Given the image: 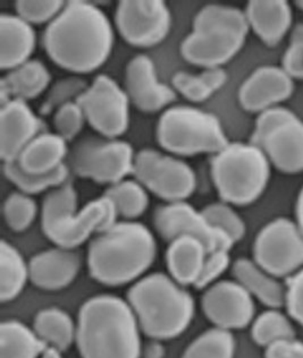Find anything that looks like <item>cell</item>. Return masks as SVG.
<instances>
[{
	"mask_svg": "<svg viewBox=\"0 0 303 358\" xmlns=\"http://www.w3.org/2000/svg\"><path fill=\"white\" fill-rule=\"evenodd\" d=\"M45 54L60 69L90 74L111 57L114 30L111 20L92 1L73 0L45 27Z\"/></svg>",
	"mask_w": 303,
	"mask_h": 358,
	"instance_id": "cell-1",
	"label": "cell"
},
{
	"mask_svg": "<svg viewBox=\"0 0 303 358\" xmlns=\"http://www.w3.org/2000/svg\"><path fill=\"white\" fill-rule=\"evenodd\" d=\"M153 231L139 221H118L89 243L87 266L93 280L107 287L133 285L156 260Z\"/></svg>",
	"mask_w": 303,
	"mask_h": 358,
	"instance_id": "cell-2",
	"label": "cell"
},
{
	"mask_svg": "<svg viewBox=\"0 0 303 358\" xmlns=\"http://www.w3.org/2000/svg\"><path fill=\"white\" fill-rule=\"evenodd\" d=\"M81 358H140L141 329L127 299L111 294L92 296L76 320Z\"/></svg>",
	"mask_w": 303,
	"mask_h": 358,
	"instance_id": "cell-3",
	"label": "cell"
},
{
	"mask_svg": "<svg viewBox=\"0 0 303 358\" xmlns=\"http://www.w3.org/2000/svg\"><path fill=\"white\" fill-rule=\"evenodd\" d=\"M127 301L142 334L153 341H171L189 328L195 301L186 287L164 272H153L131 285Z\"/></svg>",
	"mask_w": 303,
	"mask_h": 358,
	"instance_id": "cell-4",
	"label": "cell"
},
{
	"mask_svg": "<svg viewBox=\"0 0 303 358\" xmlns=\"http://www.w3.org/2000/svg\"><path fill=\"white\" fill-rule=\"evenodd\" d=\"M40 218L43 235L55 246L78 250L93 234L104 233L118 222V213L105 194L78 210V192L69 182L45 194Z\"/></svg>",
	"mask_w": 303,
	"mask_h": 358,
	"instance_id": "cell-5",
	"label": "cell"
},
{
	"mask_svg": "<svg viewBox=\"0 0 303 358\" xmlns=\"http://www.w3.org/2000/svg\"><path fill=\"white\" fill-rule=\"evenodd\" d=\"M250 27L246 13L226 5H206L193 18L192 32L181 43V56L191 65L217 69L239 54Z\"/></svg>",
	"mask_w": 303,
	"mask_h": 358,
	"instance_id": "cell-6",
	"label": "cell"
},
{
	"mask_svg": "<svg viewBox=\"0 0 303 358\" xmlns=\"http://www.w3.org/2000/svg\"><path fill=\"white\" fill-rule=\"evenodd\" d=\"M211 173L223 202L249 206L258 200L267 187L270 162L260 148L234 142L213 155Z\"/></svg>",
	"mask_w": 303,
	"mask_h": 358,
	"instance_id": "cell-7",
	"label": "cell"
},
{
	"mask_svg": "<svg viewBox=\"0 0 303 358\" xmlns=\"http://www.w3.org/2000/svg\"><path fill=\"white\" fill-rule=\"evenodd\" d=\"M156 138L162 149L176 157L216 155L230 144L216 115L188 105L171 106L162 113Z\"/></svg>",
	"mask_w": 303,
	"mask_h": 358,
	"instance_id": "cell-8",
	"label": "cell"
},
{
	"mask_svg": "<svg viewBox=\"0 0 303 358\" xmlns=\"http://www.w3.org/2000/svg\"><path fill=\"white\" fill-rule=\"evenodd\" d=\"M67 159L76 176L111 186L132 175L135 152L127 141L89 135L74 143Z\"/></svg>",
	"mask_w": 303,
	"mask_h": 358,
	"instance_id": "cell-9",
	"label": "cell"
},
{
	"mask_svg": "<svg viewBox=\"0 0 303 358\" xmlns=\"http://www.w3.org/2000/svg\"><path fill=\"white\" fill-rule=\"evenodd\" d=\"M133 176L148 192L166 203L186 201L197 188V176L188 162L158 150L142 149L135 153Z\"/></svg>",
	"mask_w": 303,
	"mask_h": 358,
	"instance_id": "cell-10",
	"label": "cell"
},
{
	"mask_svg": "<svg viewBox=\"0 0 303 358\" xmlns=\"http://www.w3.org/2000/svg\"><path fill=\"white\" fill-rule=\"evenodd\" d=\"M253 260L274 277H290L303 268V233L286 218L270 221L253 243Z\"/></svg>",
	"mask_w": 303,
	"mask_h": 358,
	"instance_id": "cell-11",
	"label": "cell"
},
{
	"mask_svg": "<svg viewBox=\"0 0 303 358\" xmlns=\"http://www.w3.org/2000/svg\"><path fill=\"white\" fill-rule=\"evenodd\" d=\"M76 102L100 136L120 138L129 129L131 101L124 87L108 75H98Z\"/></svg>",
	"mask_w": 303,
	"mask_h": 358,
	"instance_id": "cell-12",
	"label": "cell"
},
{
	"mask_svg": "<svg viewBox=\"0 0 303 358\" xmlns=\"http://www.w3.org/2000/svg\"><path fill=\"white\" fill-rule=\"evenodd\" d=\"M171 10L162 0H120L115 24L127 43L136 48L160 45L171 32Z\"/></svg>",
	"mask_w": 303,
	"mask_h": 358,
	"instance_id": "cell-13",
	"label": "cell"
},
{
	"mask_svg": "<svg viewBox=\"0 0 303 358\" xmlns=\"http://www.w3.org/2000/svg\"><path fill=\"white\" fill-rule=\"evenodd\" d=\"M153 222L157 234L167 243L177 237H195L206 246L208 253L231 251L235 244L227 234L211 226L202 212L186 201L158 206L153 212Z\"/></svg>",
	"mask_w": 303,
	"mask_h": 358,
	"instance_id": "cell-14",
	"label": "cell"
},
{
	"mask_svg": "<svg viewBox=\"0 0 303 358\" xmlns=\"http://www.w3.org/2000/svg\"><path fill=\"white\" fill-rule=\"evenodd\" d=\"M204 314L216 328L241 330L255 320L253 296L235 280H219L204 290Z\"/></svg>",
	"mask_w": 303,
	"mask_h": 358,
	"instance_id": "cell-15",
	"label": "cell"
},
{
	"mask_svg": "<svg viewBox=\"0 0 303 358\" xmlns=\"http://www.w3.org/2000/svg\"><path fill=\"white\" fill-rule=\"evenodd\" d=\"M124 90L129 101L146 114H155L176 101L173 87L162 83L156 66L147 55H138L129 60L125 69Z\"/></svg>",
	"mask_w": 303,
	"mask_h": 358,
	"instance_id": "cell-16",
	"label": "cell"
},
{
	"mask_svg": "<svg viewBox=\"0 0 303 358\" xmlns=\"http://www.w3.org/2000/svg\"><path fill=\"white\" fill-rule=\"evenodd\" d=\"M45 122L34 114L27 101L13 99L0 106V158L3 162L17 160L31 141L45 131Z\"/></svg>",
	"mask_w": 303,
	"mask_h": 358,
	"instance_id": "cell-17",
	"label": "cell"
},
{
	"mask_svg": "<svg viewBox=\"0 0 303 358\" xmlns=\"http://www.w3.org/2000/svg\"><path fill=\"white\" fill-rule=\"evenodd\" d=\"M293 91V80L282 67L261 66L241 85L239 102L246 111L262 113L288 100Z\"/></svg>",
	"mask_w": 303,
	"mask_h": 358,
	"instance_id": "cell-18",
	"label": "cell"
},
{
	"mask_svg": "<svg viewBox=\"0 0 303 358\" xmlns=\"http://www.w3.org/2000/svg\"><path fill=\"white\" fill-rule=\"evenodd\" d=\"M81 266V255L78 250L55 246L31 257L30 281L39 289L59 292L76 281Z\"/></svg>",
	"mask_w": 303,
	"mask_h": 358,
	"instance_id": "cell-19",
	"label": "cell"
},
{
	"mask_svg": "<svg viewBox=\"0 0 303 358\" xmlns=\"http://www.w3.org/2000/svg\"><path fill=\"white\" fill-rule=\"evenodd\" d=\"M255 147L264 151L279 171H303V122L297 116L274 127Z\"/></svg>",
	"mask_w": 303,
	"mask_h": 358,
	"instance_id": "cell-20",
	"label": "cell"
},
{
	"mask_svg": "<svg viewBox=\"0 0 303 358\" xmlns=\"http://www.w3.org/2000/svg\"><path fill=\"white\" fill-rule=\"evenodd\" d=\"M36 47L34 25L17 14H0V69L9 72L31 59Z\"/></svg>",
	"mask_w": 303,
	"mask_h": 358,
	"instance_id": "cell-21",
	"label": "cell"
},
{
	"mask_svg": "<svg viewBox=\"0 0 303 358\" xmlns=\"http://www.w3.org/2000/svg\"><path fill=\"white\" fill-rule=\"evenodd\" d=\"M246 20L265 45L275 47L292 25V9L284 0H251L246 5Z\"/></svg>",
	"mask_w": 303,
	"mask_h": 358,
	"instance_id": "cell-22",
	"label": "cell"
},
{
	"mask_svg": "<svg viewBox=\"0 0 303 358\" xmlns=\"http://www.w3.org/2000/svg\"><path fill=\"white\" fill-rule=\"evenodd\" d=\"M51 74L40 59L27 60L16 69L7 72L0 81V106L13 99L30 101L49 90Z\"/></svg>",
	"mask_w": 303,
	"mask_h": 358,
	"instance_id": "cell-23",
	"label": "cell"
},
{
	"mask_svg": "<svg viewBox=\"0 0 303 358\" xmlns=\"http://www.w3.org/2000/svg\"><path fill=\"white\" fill-rule=\"evenodd\" d=\"M207 248L199 239L181 236L169 243L165 261L167 272L181 286L195 287L208 255Z\"/></svg>",
	"mask_w": 303,
	"mask_h": 358,
	"instance_id": "cell-24",
	"label": "cell"
},
{
	"mask_svg": "<svg viewBox=\"0 0 303 358\" xmlns=\"http://www.w3.org/2000/svg\"><path fill=\"white\" fill-rule=\"evenodd\" d=\"M67 143L57 133L43 131L27 144L16 162L27 173H51L65 164V160L69 158Z\"/></svg>",
	"mask_w": 303,
	"mask_h": 358,
	"instance_id": "cell-25",
	"label": "cell"
},
{
	"mask_svg": "<svg viewBox=\"0 0 303 358\" xmlns=\"http://www.w3.org/2000/svg\"><path fill=\"white\" fill-rule=\"evenodd\" d=\"M232 273L244 289L269 308L286 305V286L276 277L268 273L255 260L241 257L232 266Z\"/></svg>",
	"mask_w": 303,
	"mask_h": 358,
	"instance_id": "cell-26",
	"label": "cell"
},
{
	"mask_svg": "<svg viewBox=\"0 0 303 358\" xmlns=\"http://www.w3.org/2000/svg\"><path fill=\"white\" fill-rule=\"evenodd\" d=\"M34 332L48 347L63 352L76 339V322L66 310L58 308L40 310L34 320Z\"/></svg>",
	"mask_w": 303,
	"mask_h": 358,
	"instance_id": "cell-27",
	"label": "cell"
},
{
	"mask_svg": "<svg viewBox=\"0 0 303 358\" xmlns=\"http://www.w3.org/2000/svg\"><path fill=\"white\" fill-rule=\"evenodd\" d=\"M30 281L29 262L21 252L5 239L0 243V301H14Z\"/></svg>",
	"mask_w": 303,
	"mask_h": 358,
	"instance_id": "cell-28",
	"label": "cell"
},
{
	"mask_svg": "<svg viewBox=\"0 0 303 358\" xmlns=\"http://www.w3.org/2000/svg\"><path fill=\"white\" fill-rule=\"evenodd\" d=\"M47 347L24 323L8 320L0 326V358H40Z\"/></svg>",
	"mask_w": 303,
	"mask_h": 358,
	"instance_id": "cell-29",
	"label": "cell"
},
{
	"mask_svg": "<svg viewBox=\"0 0 303 358\" xmlns=\"http://www.w3.org/2000/svg\"><path fill=\"white\" fill-rule=\"evenodd\" d=\"M228 75L222 67L204 69L200 74L177 72L171 78V87L193 103L207 101L225 85Z\"/></svg>",
	"mask_w": 303,
	"mask_h": 358,
	"instance_id": "cell-30",
	"label": "cell"
},
{
	"mask_svg": "<svg viewBox=\"0 0 303 358\" xmlns=\"http://www.w3.org/2000/svg\"><path fill=\"white\" fill-rule=\"evenodd\" d=\"M3 173L7 180L12 182L13 185H15L18 191L34 196L45 192L48 193L51 189L69 182L71 169L69 164H65L51 173L34 175L22 171L17 162H3Z\"/></svg>",
	"mask_w": 303,
	"mask_h": 358,
	"instance_id": "cell-31",
	"label": "cell"
},
{
	"mask_svg": "<svg viewBox=\"0 0 303 358\" xmlns=\"http://www.w3.org/2000/svg\"><path fill=\"white\" fill-rule=\"evenodd\" d=\"M104 194L108 196L124 220L136 221L149 208V194L146 187L135 179H124L109 186Z\"/></svg>",
	"mask_w": 303,
	"mask_h": 358,
	"instance_id": "cell-32",
	"label": "cell"
},
{
	"mask_svg": "<svg viewBox=\"0 0 303 358\" xmlns=\"http://www.w3.org/2000/svg\"><path fill=\"white\" fill-rule=\"evenodd\" d=\"M251 337L259 346H272L279 341L295 339V330L291 320L279 308H269L255 317Z\"/></svg>",
	"mask_w": 303,
	"mask_h": 358,
	"instance_id": "cell-33",
	"label": "cell"
},
{
	"mask_svg": "<svg viewBox=\"0 0 303 358\" xmlns=\"http://www.w3.org/2000/svg\"><path fill=\"white\" fill-rule=\"evenodd\" d=\"M235 350L233 334L213 327L190 343L181 358H234Z\"/></svg>",
	"mask_w": 303,
	"mask_h": 358,
	"instance_id": "cell-34",
	"label": "cell"
},
{
	"mask_svg": "<svg viewBox=\"0 0 303 358\" xmlns=\"http://www.w3.org/2000/svg\"><path fill=\"white\" fill-rule=\"evenodd\" d=\"M3 215L9 229L14 233H23L39 215V206L34 196L23 192H13L3 202Z\"/></svg>",
	"mask_w": 303,
	"mask_h": 358,
	"instance_id": "cell-35",
	"label": "cell"
},
{
	"mask_svg": "<svg viewBox=\"0 0 303 358\" xmlns=\"http://www.w3.org/2000/svg\"><path fill=\"white\" fill-rule=\"evenodd\" d=\"M89 87L90 85L85 78L78 75L59 78L49 87L45 100L40 107V115L48 116L55 114L63 106L76 102Z\"/></svg>",
	"mask_w": 303,
	"mask_h": 358,
	"instance_id": "cell-36",
	"label": "cell"
},
{
	"mask_svg": "<svg viewBox=\"0 0 303 358\" xmlns=\"http://www.w3.org/2000/svg\"><path fill=\"white\" fill-rule=\"evenodd\" d=\"M202 212L211 226L227 234L233 239V242H240L246 235V224L232 208L231 204L225 203L223 201L215 202L204 206Z\"/></svg>",
	"mask_w": 303,
	"mask_h": 358,
	"instance_id": "cell-37",
	"label": "cell"
},
{
	"mask_svg": "<svg viewBox=\"0 0 303 358\" xmlns=\"http://www.w3.org/2000/svg\"><path fill=\"white\" fill-rule=\"evenodd\" d=\"M65 5L66 1L63 0H18L15 1V10L31 25H48L59 15Z\"/></svg>",
	"mask_w": 303,
	"mask_h": 358,
	"instance_id": "cell-38",
	"label": "cell"
},
{
	"mask_svg": "<svg viewBox=\"0 0 303 358\" xmlns=\"http://www.w3.org/2000/svg\"><path fill=\"white\" fill-rule=\"evenodd\" d=\"M85 111L76 101L59 108L52 117L55 131L67 142L76 140L85 127Z\"/></svg>",
	"mask_w": 303,
	"mask_h": 358,
	"instance_id": "cell-39",
	"label": "cell"
},
{
	"mask_svg": "<svg viewBox=\"0 0 303 358\" xmlns=\"http://www.w3.org/2000/svg\"><path fill=\"white\" fill-rule=\"evenodd\" d=\"M230 266H231L230 251L218 250V251L208 254L204 266H202L200 277L193 288L198 290L206 289L208 287L219 281V278L227 271Z\"/></svg>",
	"mask_w": 303,
	"mask_h": 358,
	"instance_id": "cell-40",
	"label": "cell"
},
{
	"mask_svg": "<svg viewBox=\"0 0 303 358\" xmlns=\"http://www.w3.org/2000/svg\"><path fill=\"white\" fill-rule=\"evenodd\" d=\"M282 69L292 78L303 80V23L295 25L290 45L283 56Z\"/></svg>",
	"mask_w": 303,
	"mask_h": 358,
	"instance_id": "cell-41",
	"label": "cell"
},
{
	"mask_svg": "<svg viewBox=\"0 0 303 358\" xmlns=\"http://www.w3.org/2000/svg\"><path fill=\"white\" fill-rule=\"evenodd\" d=\"M293 117H295V115L291 110H288L286 108L276 107V106L262 111L255 120V129L250 143L258 145L259 142L264 138L268 131H272L279 124L291 120Z\"/></svg>",
	"mask_w": 303,
	"mask_h": 358,
	"instance_id": "cell-42",
	"label": "cell"
},
{
	"mask_svg": "<svg viewBox=\"0 0 303 358\" xmlns=\"http://www.w3.org/2000/svg\"><path fill=\"white\" fill-rule=\"evenodd\" d=\"M286 308L291 319L303 327V268L286 279Z\"/></svg>",
	"mask_w": 303,
	"mask_h": 358,
	"instance_id": "cell-43",
	"label": "cell"
},
{
	"mask_svg": "<svg viewBox=\"0 0 303 358\" xmlns=\"http://www.w3.org/2000/svg\"><path fill=\"white\" fill-rule=\"evenodd\" d=\"M265 358H303V341L295 338L274 343L266 348Z\"/></svg>",
	"mask_w": 303,
	"mask_h": 358,
	"instance_id": "cell-44",
	"label": "cell"
},
{
	"mask_svg": "<svg viewBox=\"0 0 303 358\" xmlns=\"http://www.w3.org/2000/svg\"><path fill=\"white\" fill-rule=\"evenodd\" d=\"M295 215H297V224H299V227H300L303 233V187L301 189L299 197H297Z\"/></svg>",
	"mask_w": 303,
	"mask_h": 358,
	"instance_id": "cell-45",
	"label": "cell"
},
{
	"mask_svg": "<svg viewBox=\"0 0 303 358\" xmlns=\"http://www.w3.org/2000/svg\"><path fill=\"white\" fill-rule=\"evenodd\" d=\"M40 358H63V356L60 350H56L54 347H47Z\"/></svg>",
	"mask_w": 303,
	"mask_h": 358,
	"instance_id": "cell-46",
	"label": "cell"
},
{
	"mask_svg": "<svg viewBox=\"0 0 303 358\" xmlns=\"http://www.w3.org/2000/svg\"><path fill=\"white\" fill-rule=\"evenodd\" d=\"M148 355L150 356V358H162V347L158 343H153V345H150L149 350H148Z\"/></svg>",
	"mask_w": 303,
	"mask_h": 358,
	"instance_id": "cell-47",
	"label": "cell"
},
{
	"mask_svg": "<svg viewBox=\"0 0 303 358\" xmlns=\"http://www.w3.org/2000/svg\"><path fill=\"white\" fill-rule=\"evenodd\" d=\"M295 5H297V8L301 9L303 12V0L302 1H295Z\"/></svg>",
	"mask_w": 303,
	"mask_h": 358,
	"instance_id": "cell-48",
	"label": "cell"
}]
</instances>
